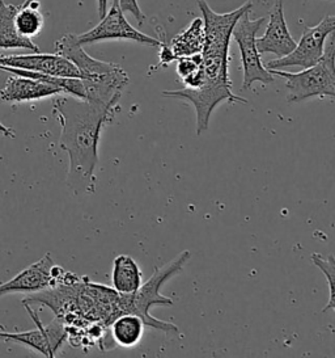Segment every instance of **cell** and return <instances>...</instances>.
Returning <instances> with one entry per match:
<instances>
[{"instance_id": "1", "label": "cell", "mask_w": 335, "mask_h": 358, "mask_svg": "<svg viewBox=\"0 0 335 358\" xmlns=\"http://www.w3.org/2000/svg\"><path fill=\"white\" fill-rule=\"evenodd\" d=\"M199 11L204 24V43L200 52L202 62L198 75V88H182L164 91L163 96L191 103L197 113V134L209 129V117L223 101L244 103L248 100L232 92L230 78V43L234 24L245 12L251 11L253 3L246 1L234 11L218 13L206 0H198Z\"/></svg>"}, {"instance_id": "2", "label": "cell", "mask_w": 335, "mask_h": 358, "mask_svg": "<svg viewBox=\"0 0 335 358\" xmlns=\"http://www.w3.org/2000/svg\"><path fill=\"white\" fill-rule=\"evenodd\" d=\"M54 113L62 127L59 145L68 154L66 184L77 196L91 194L96 190L101 130L114 110L66 95L55 99Z\"/></svg>"}, {"instance_id": "3", "label": "cell", "mask_w": 335, "mask_h": 358, "mask_svg": "<svg viewBox=\"0 0 335 358\" xmlns=\"http://www.w3.org/2000/svg\"><path fill=\"white\" fill-rule=\"evenodd\" d=\"M191 257L190 251H184L174 257L170 263H167L154 271L147 282H142L140 287L134 294H118L117 306L122 313H131L139 316L144 326L163 331L168 335H177L179 332L177 326L156 319L151 315V308L154 306H173V301L161 294V287L170 278L181 273L184 266Z\"/></svg>"}, {"instance_id": "4", "label": "cell", "mask_w": 335, "mask_h": 358, "mask_svg": "<svg viewBox=\"0 0 335 358\" xmlns=\"http://www.w3.org/2000/svg\"><path fill=\"white\" fill-rule=\"evenodd\" d=\"M334 43L333 33L325 45L324 57L314 66L303 69L300 73L269 70L274 76L285 79L288 103H300L312 97H334Z\"/></svg>"}, {"instance_id": "5", "label": "cell", "mask_w": 335, "mask_h": 358, "mask_svg": "<svg viewBox=\"0 0 335 358\" xmlns=\"http://www.w3.org/2000/svg\"><path fill=\"white\" fill-rule=\"evenodd\" d=\"M266 17L251 19V11L245 12L232 31V37L240 49L241 64H242V90H251L255 82L269 85L274 83V75L262 64L261 54L258 53L255 38L261 29Z\"/></svg>"}, {"instance_id": "6", "label": "cell", "mask_w": 335, "mask_h": 358, "mask_svg": "<svg viewBox=\"0 0 335 358\" xmlns=\"http://www.w3.org/2000/svg\"><path fill=\"white\" fill-rule=\"evenodd\" d=\"M335 16L327 15L314 27L304 24L303 36L291 53L282 58L272 59L265 64L267 70H283L285 67L308 69L324 57L325 45L334 33Z\"/></svg>"}, {"instance_id": "7", "label": "cell", "mask_w": 335, "mask_h": 358, "mask_svg": "<svg viewBox=\"0 0 335 358\" xmlns=\"http://www.w3.org/2000/svg\"><path fill=\"white\" fill-rule=\"evenodd\" d=\"M77 43L83 45L89 43H103L109 40H127L134 41L139 45L154 46L160 45V40L147 36L144 33L139 32L125 17V12L121 10L118 0H114L112 7L106 11L94 28L88 32L76 34Z\"/></svg>"}, {"instance_id": "8", "label": "cell", "mask_w": 335, "mask_h": 358, "mask_svg": "<svg viewBox=\"0 0 335 358\" xmlns=\"http://www.w3.org/2000/svg\"><path fill=\"white\" fill-rule=\"evenodd\" d=\"M24 306L29 311L37 328L27 332H0V340L12 341L24 347L31 348L45 357H55L68 337L64 322L57 316L50 324L45 326L29 305Z\"/></svg>"}, {"instance_id": "9", "label": "cell", "mask_w": 335, "mask_h": 358, "mask_svg": "<svg viewBox=\"0 0 335 358\" xmlns=\"http://www.w3.org/2000/svg\"><path fill=\"white\" fill-rule=\"evenodd\" d=\"M64 271L54 263L47 252L41 260L22 269L12 280L0 284V298L10 294H36L54 287L62 281Z\"/></svg>"}, {"instance_id": "10", "label": "cell", "mask_w": 335, "mask_h": 358, "mask_svg": "<svg viewBox=\"0 0 335 358\" xmlns=\"http://www.w3.org/2000/svg\"><path fill=\"white\" fill-rule=\"evenodd\" d=\"M0 64L59 78H80L76 66L58 53L41 54L38 52L27 55H3L0 57Z\"/></svg>"}, {"instance_id": "11", "label": "cell", "mask_w": 335, "mask_h": 358, "mask_svg": "<svg viewBox=\"0 0 335 358\" xmlns=\"http://www.w3.org/2000/svg\"><path fill=\"white\" fill-rule=\"evenodd\" d=\"M255 45L258 53L274 54L278 58L288 55L295 49L296 41L288 31L284 17V0H275L269 13V22L265 34L260 38H255Z\"/></svg>"}, {"instance_id": "12", "label": "cell", "mask_w": 335, "mask_h": 358, "mask_svg": "<svg viewBox=\"0 0 335 358\" xmlns=\"http://www.w3.org/2000/svg\"><path fill=\"white\" fill-rule=\"evenodd\" d=\"M59 95H63V91L57 85L17 75L10 76L4 87L0 90L1 101L10 104L36 101Z\"/></svg>"}, {"instance_id": "13", "label": "cell", "mask_w": 335, "mask_h": 358, "mask_svg": "<svg viewBox=\"0 0 335 358\" xmlns=\"http://www.w3.org/2000/svg\"><path fill=\"white\" fill-rule=\"evenodd\" d=\"M19 6L0 0V50L25 49L33 53H38L40 48L31 41V38L21 36L15 25V16Z\"/></svg>"}, {"instance_id": "14", "label": "cell", "mask_w": 335, "mask_h": 358, "mask_svg": "<svg viewBox=\"0 0 335 358\" xmlns=\"http://www.w3.org/2000/svg\"><path fill=\"white\" fill-rule=\"evenodd\" d=\"M143 282V274L135 260L128 255H119L113 262L112 285L118 294H134Z\"/></svg>"}, {"instance_id": "15", "label": "cell", "mask_w": 335, "mask_h": 358, "mask_svg": "<svg viewBox=\"0 0 335 358\" xmlns=\"http://www.w3.org/2000/svg\"><path fill=\"white\" fill-rule=\"evenodd\" d=\"M146 326L143 320L131 313H122L115 316L109 324L110 336L118 347L134 348L140 343Z\"/></svg>"}, {"instance_id": "16", "label": "cell", "mask_w": 335, "mask_h": 358, "mask_svg": "<svg viewBox=\"0 0 335 358\" xmlns=\"http://www.w3.org/2000/svg\"><path fill=\"white\" fill-rule=\"evenodd\" d=\"M204 43V24L202 17H195L188 27L172 38L169 43L173 54L178 58L190 57L202 52Z\"/></svg>"}, {"instance_id": "17", "label": "cell", "mask_w": 335, "mask_h": 358, "mask_svg": "<svg viewBox=\"0 0 335 358\" xmlns=\"http://www.w3.org/2000/svg\"><path fill=\"white\" fill-rule=\"evenodd\" d=\"M38 8H40L38 0L31 1L25 7L19 6V10L15 16V25L21 36L31 38L41 33L45 19Z\"/></svg>"}, {"instance_id": "18", "label": "cell", "mask_w": 335, "mask_h": 358, "mask_svg": "<svg viewBox=\"0 0 335 358\" xmlns=\"http://www.w3.org/2000/svg\"><path fill=\"white\" fill-rule=\"evenodd\" d=\"M312 262H313L314 265L315 266H318L321 271H322V273H324L325 277L327 278V281H329V295H330V298H329V302H327V306L325 307L324 313H327V311H333L335 308V301H334V284H335V263H334V257H333V255H329L327 257H324L322 255H320V253H314L312 255Z\"/></svg>"}, {"instance_id": "19", "label": "cell", "mask_w": 335, "mask_h": 358, "mask_svg": "<svg viewBox=\"0 0 335 358\" xmlns=\"http://www.w3.org/2000/svg\"><path fill=\"white\" fill-rule=\"evenodd\" d=\"M202 62L200 53L190 57H181L177 59V74L181 80H186L190 76L197 74Z\"/></svg>"}, {"instance_id": "20", "label": "cell", "mask_w": 335, "mask_h": 358, "mask_svg": "<svg viewBox=\"0 0 335 358\" xmlns=\"http://www.w3.org/2000/svg\"><path fill=\"white\" fill-rule=\"evenodd\" d=\"M118 3H119V7H121L122 11L131 13L135 17L136 22L139 24H143L146 16L140 10L137 0H118Z\"/></svg>"}, {"instance_id": "21", "label": "cell", "mask_w": 335, "mask_h": 358, "mask_svg": "<svg viewBox=\"0 0 335 358\" xmlns=\"http://www.w3.org/2000/svg\"><path fill=\"white\" fill-rule=\"evenodd\" d=\"M158 48V67H167L172 62L177 61V57L173 54L170 46L165 43H160Z\"/></svg>"}, {"instance_id": "22", "label": "cell", "mask_w": 335, "mask_h": 358, "mask_svg": "<svg viewBox=\"0 0 335 358\" xmlns=\"http://www.w3.org/2000/svg\"><path fill=\"white\" fill-rule=\"evenodd\" d=\"M97 11H98V16L101 19L107 11V0H97Z\"/></svg>"}, {"instance_id": "23", "label": "cell", "mask_w": 335, "mask_h": 358, "mask_svg": "<svg viewBox=\"0 0 335 358\" xmlns=\"http://www.w3.org/2000/svg\"><path fill=\"white\" fill-rule=\"evenodd\" d=\"M31 1H34V0H24V3L21 4V7H25V6H28V4L31 3Z\"/></svg>"}]
</instances>
